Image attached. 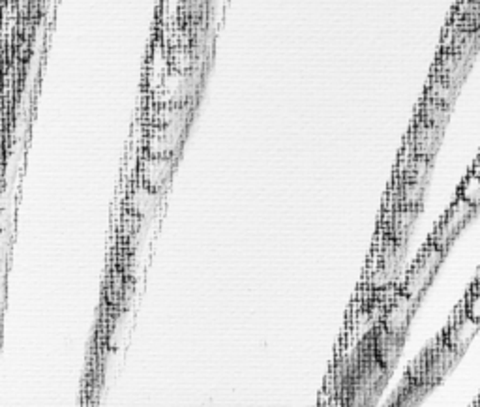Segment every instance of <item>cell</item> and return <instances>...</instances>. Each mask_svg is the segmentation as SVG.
I'll return each instance as SVG.
<instances>
[{"label": "cell", "instance_id": "cell-4", "mask_svg": "<svg viewBox=\"0 0 480 407\" xmlns=\"http://www.w3.org/2000/svg\"><path fill=\"white\" fill-rule=\"evenodd\" d=\"M468 315L480 323V295H474L468 304Z\"/></svg>", "mask_w": 480, "mask_h": 407}, {"label": "cell", "instance_id": "cell-2", "mask_svg": "<svg viewBox=\"0 0 480 407\" xmlns=\"http://www.w3.org/2000/svg\"><path fill=\"white\" fill-rule=\"evenodd\" d=\"M479 327H480L479 321H474L473 318L465 315V318L461 319L460 323L456 324L454 329H452V347H456V349H463V347L471 342V338L474 336V332L479 331Z\"/></svg>", "mask_w": 480, "mask_h": 407}, {"label": "cell", "instance_id": "cell-3", "mask_svg": "<svg viewBox=\"0 0 480 407\" xmlns=\"http://www.w3.org/2000/svg\"><path fill=\"white\" fill-rule=\"evenodd\" d=\"M460 198L469 201L473 207L480 203V177H477V175H473V173L469 175L468 180H465L463 186H461Z\"/></svg>", "mask_w": 480, "mask_h": 407}, {"label": "cell", "instance_id": "cell-1", "mask_svg": "<svg viewBox=\"0 0 480 407\" xmlns=\"http://www.w3.org/2000/svg\"><path fill=\"white\" fill-rule=\"evenodd\" d=\"M471 212H473V205L460 198V201L454 203V207L450 209L447 218L443 220L441 227L437 230V241H439V239H443V241L452 239V236L456 235V231L460 230L461 225L465 223V220H468Z\"/></svg>", "mask_w": 480, "mask_h": 407}, {"label": "cell", "instance_id": "cell-5", "mask_svg": "<svg viewBox=\"0 0 480 407\" xmlns=\"http://www.w3.org/2000/svg\"><path fill=\"white\" fill-rule=\"evenodd\" d=\"M474 293H477V295H480V284H479V286H477V289H474Z\"/></svg>", "mask_w": 480, "mask_h": 407}]
</instances>
